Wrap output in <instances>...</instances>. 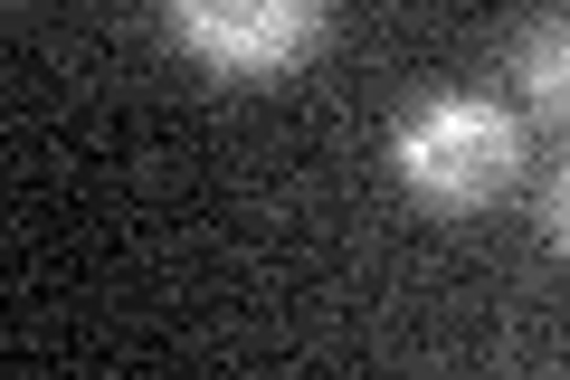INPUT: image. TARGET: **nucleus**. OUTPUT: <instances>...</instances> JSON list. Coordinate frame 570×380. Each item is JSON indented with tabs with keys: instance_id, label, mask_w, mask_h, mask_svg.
I'll use <instances>...</instances> for the list:
<instances>
[{
	"instance_id": "obj_1",
	"label": "nucleus",
	"mask_w": 570,
	"mask_h": 380,
	"mask_svg": "<svg viewBox=\"0 0 570 380\" xmlns=\"http://www.w3.org/2000/svg\"><path fill=\"white\" fill-rule=\"evenodd\" d=\"M390 172L428 210H485L523 172V115L494 96H428L390 134Z\"/></svg>"
},
{
	"instance_id": "obj_2",
	"label": "nucleus",
	"mask_w": 570,
	"mask_h": 380,
	"mask_svg": "<svg viewBox=\"0 0 570 380\" xmlns=\"http://www.w3.org/2000/svg\"><path fill=\"white\" fill-rule=\"evenodd\" d=\"M163 29L200 77L276 86L333 39V0H163Z\"/></svg>"
},
{
	"instance_id": "obj_3",
	"label": "nucleus",
	"mask_w": 570,
	"mask_h": 380,
	"mask_svg": "<svg viewBox=\"0 0 570 380\" xmlns=\"http://www.w3.org/2000/svg\"><path fill=\"white\" fill-rule=\"evenodd\" d=\"M504 77H513V96H523L532 124H561L570 134V0H551V10H532V20L513 29Z\"/></svg>"
},
{
	"instance_id": "obj_4",
	"label": "nucleus",
	"mask_w": 570,
	"mask_h": 380,
	"mask_svg": "<svg viewBox=\"0 0 570 380\" xmlns=\"http://www.w3.org/2000/svg\"><path fill=\"white\" fill-rule=\"evenodd\" d=\"M542 238H551V247L570 257V162L551 172V191H542Z\"/></svg>"
}]
</instances>
